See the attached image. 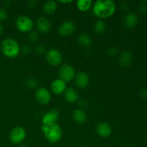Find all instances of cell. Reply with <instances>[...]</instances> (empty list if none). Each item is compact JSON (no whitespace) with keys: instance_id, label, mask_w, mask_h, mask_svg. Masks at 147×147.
I'll list each match as a JSON object with an SVG mask.
<instances>
[{"instance_id":"6da1fadb","label":"cell","mask_w":147,"mask_h":147,"mask_svg":"<svg viewBox=\"0 0 147 147\" xmlns=\"http://www.w3.org/2000/svg\"><path fill=\"white\" fill-rule=\"evenodd\" d=\"M116 10V3L112 0H98L93 6V12L100 19L109 18Z\"/></svg>"},{"instance_id":"7a4b0ae2","label":"cell","mask_w":147,"mask_h":147,"mask_svg":"<svg viewBox=\"0 0 147 147\" xmlns=\"http://www.w3.org/2000/svg\"><path fill=\"white\" fill-rule=\"evenodd\" d=\"M41 130L45 137L51 144H56L63 137V129L57 123L42 125Z\"/></svg>"},{"instance_id":"3957f363","label":"cell","mask_w":147,"mask_h":147,"mask_svg":"<svg viewBox=\"0 0 147 147\" xmlns=\"http://www.w3.org/2000/svg\"><path fill=\"white\" fill-rule=\"evenodd\" d=\"M1 51L8 58H15L21 52L19 43L13 38H6L1 44Z\"/></svg>"},{"instance_id":"277c9868","label":"cell","mask_w":147,"mask_h":147,"mask_svg":"<svg viewBox=\"0 0 147 147\" xmlns=\"http://www.w3.org/2000/svg\"><path fill=\"white\" fill-rule=\"evenodd\" d=\"M16 27L20 32L23 33L30 32L32 31L34 22L30 17L26 15H20L16 20Z\"/></svg>"},{"instance_id":"5b68a950","label":"cell","mask_w":147,"mask_h":147,"mask_svg":"<svg viewBox=\"0 0 147 147\" xmlns=\"http://www.w3.org/2000/svg\"><path fill=\"white\" fill-rule=\"evenodd\" d=\"M58 75L59 78L64 80L65 83H69L75 78L76 74L73 66L69 64H63L59 68Z\"/></svg>"},{"instance_id":"8992f818","label":"cell","mask_w":147,"mask_h":147,"mask_svg":"<svg viewBox=\"0 0 147 147\" xmlns=\"http://www.w3.org/2000/svg\"><path fill=\"white\" fill-rule=\"evenodd\" d=\"M26 131L22 126H15L9 134L10 142L14 144H21L26 138Z\"/></svg>"},{"instance_id":"52a82bcc","label":"cell","mask_w":147,"mask_h":147,"mask_svg":"<svg viewBox=\"0 0 147 147\" xmlns=\"http://www.w3.org/2000/svg\"><path fill=\"white\" fill-rule=\"evenodd\" d=\"M45 58L47 63L52 66L60 65L63 60V55L58 50L52 48L45 53Z\"/></svg>"},{"instance_id":"ba28073f","label":"cell","mask_w":147,"mask_h":147,"mask_svg":"<svg viewBox=\"0 0 147 147\" xmlns=\"http://www.w3.org/2000/svg\"><path fill=\"white\" fill-rule=\"evenodd\" d=\"M35 98L40 104L47 105L51 100V93L45 88H39L35 92Z\"/></svg>"},{"instance_id":"9c48e42d","label":"cell","mask_w":147,"mask_h":147,"mask_svg":"<svg viewBox=\"0 0 147 147\" xmlns=\"http://www.w3.org/2000/svg\"><path fill=\"white\" fill-rule=\"evenodd\" d=\"M76 24L73 22L67 20L62 23L58 27V33L62 37H69L76 31Z\"/></svg>"},{"instance_id":"30bf717a","label":"cell","mask_w":147,"mask_h":147,"mask_svg":"<svg viewBox=\"0 0 147 147\" xmlns=\"http://www.w3.org/2000/svg\"><path fill=\"white\" fill-rule=\"evenodd\" d=\"M59 111L55 109H51L46 112L42 116V125H50L53 123H57V120L59 119Z\"/></svg>"},{"instance_id":"8fae6325","label":"cell","mask_w":147,"mask_h":147,"mask_svg":"<svg viewBox=\"0 0 147 147\" xmlns=\"http://www.w3.org/2000/svg\"><path fill=\"white\" fill-rule=\"evenodd\" d=\"M96 132L102 138H109L112 134L111 126L107 122H100L96 126Z\"/></svg>"},{"instance_id":"7c38bea8","label":"cell","mask_w":147,"mask_h":147,"mask_svg":"<svg viewBox=\"0 0 147 147\" xmlns=\"http://www.w3.org/2000/svg\"><path fill=\"white\" fill-rule=\"evenodd\" d=\"M74 79L76 86L80 89H84L87 88L90 82L88 75L85 72H80L77 73Z\"/></svg>"},{"instance_id":"4fadbf2b","label":"cell","mask_w":147,"mask_h":147,"mask_svg":"<svg viewBox=\"0 0 147 147\" xmlns=\"http://www.w3.org/2000/svg\"><path fill=\"white\" fill-rule=\"evenodd\" d=\"M51 90L54 94L61 95L66 90V83L60 78L55 79L51 83Z\"/></svg>"},{"instance_id":"5bb4252c","label":"cell","mask_w":147,"mask_h":147,"mask_svg":"<svg viewBox=\"0 0 147 147\" xmlns=\"http://www.w3.org/2000/svg\"><path fill=\"white\" fill-rule=\"evenodd\" d=\"M37 28L40 32L47 33L51 28V24L47 18L44 17H40L36 21Z\"/></svg>"},{"instance_id":"9a60e30c","label":"cell","mask_w":147,"mask_h":147,"mask_svg":"<svg viewBox=\"0 0 147 147\" xmlns=\"http://www.w3.org/2000/svg\"><path fill=\"white\" fill-rule=\"evenodd\" d=\"M64 98L66 101L68 102V103H76V102L78 101L79 100L78 92L73 88H66L65 91L64 92Z\"/></svg>"},{"instance_id":"2e32d148","label":"cell","mask_w":147,"mask_h":147,"mask_svg":"<svg viewBox=\"0 0 147 147\" xmlns=\"http://www.w3.org/2000/svg\"><path fill=\"white\" fill-rule=\"evenodd\" d=\"M123 23L126 28L132 29L136 26L138 23V17L135 13L129 12L125 15Z\"/></svg>"},{"instance_id":"e0dca14e","label":"cell","mask_w":147,"mask_h":147,"mask_svg":"<svg viewBox=\"0 0 147 147\" xmlns=\"http://www.w3.org/2000/svg\"><path fill=\"white\" fill-rule=\"evenodd\" d=\"M133 60L132 54L129 51L125 50L120 55L119 57V64L123 67H128L131 65Z\"/></svg>"},{"instance_id":"ac0fdd59","label":"cell","mask_w":147,"mask_h":147,"mask_svg":"<svg viewBox=\"0 0 147 147\" xmlns=\"http://www.w3.org/2000/svg\"><path fill=\"white\" fill-rule=\"evenodd\" d=\"M72 116L74 121L78 123H83L87 120V114L81 109H75L72 113Z\"/></svg>"},{"instance_id":"d6986e66","label":"cell","mask_w":147,"mask_h":147,"mask_svg":"<svg viewBox=\"0 0 147 147\" xmlns=\"http://www.w3.org/2000/svg\"><path fill=\"white\" fill-rule=\"evenodd\" d=\"M57 3L55 1L50 0L47 1L43 4L42 9L44 12L47 14H54L57 9Z\"/></svg>"},{"instance_id":"ffe728a7","label":"cell","mask_w":147,"mask_h":147,"mask_svg":"<svg viewBox=\"0 0 147 147\" xmlns=\"http://www.w3.org/2000/svg\"><path fill=\"white\" fill-rule=\"evenodd\" d=\"M93 1L91 0H78L76 2V7L78 9L81 11H87L91 8Z\"/></svg>"},{"instance_id":"44dd1931","label":"cell","mask_w":147,"mask_h":147,"mask_svg":"<svg viewBox=\"0 0 147 147\" xmlns=\"http://www.w3.org/2000/svg\"><path fill=\"white\" fill-rule=\"evenodd\" d=\"M78 43L80 45V46L84 47H90L92 44V40L90 38V36L87 34H80V35L78 37Z\"/></svg>"},{"instance_id":"7402d4cb","label":"cell","mask_w":147,"mask_h":147,"mask_svg":"<svg viewBox=\"0 0 147 147\" xmlns=\"http://www.w3.org/2000/svg\"><path fill=\"white\" fill-rule=\"evenodd\" d=\"M106 29V24L103 20H98L94 23L93 30L97 34H102L105 32Z\"/></svg>"},{"instance_id":"603a6c76","label":"cell","mask_w":147,"mask_h":147,"mask_svg":"<svg viewBox=\"0 0 147 147\" xmlns=\"http://www.w3.org/2000/svg\"><path fill=\"white\" fill-rule=\"evenodd\" d=\"M25 86L28 88L34 89L37 87V86H38V82H37V80L36 79L33 78H27L25 80Z\"/></svg>"},{"instance_id":"cb8c5ba5","label":"cell","mask_w":147,"mask_h":147,"mask_svg":"<svg viewBox=\"0 0 147 147\" xmlns=\"http://www.w3.org/2000/svg\"><path fill=\"white\" fill-rule=\"evenodd\" d=\"M28 38L29 40H30L31 42H37V40H38L39 39V34L35 31H31L30 32V34H29Z\"/></svg>"},{"instance_id":"d4e9b609","label":"cell","mask_w":147,"mask_h":147,"mask_svg":"<svg viewBox=\"0 0 147 147\" xmlns=\"http://www.w3.org/2000/svg\"><path fill=\"white\" fill-rule=\"evenodd\" d=\"M34 50H35L36 53L38 55H43L45 54V53H46L45 47V46L42 44H39L37 45H36Z\"/></svg>"},{"instance_id":"484cf974","label":"cell","mask_w":147,"mask_h":147,"mask_svg":"<svg viewBox=\"0 0 147 147\" xmlns=\"http://www.w3.org/2000/svg\"><path fill=\"white\" fill-rule=\"evenodd\" d=\"M118 53H119V49L116 47H111L107 50V54L111 57L116 56V55H118Z\"/></svg>"},{"instance_id":"4316f807","label":"cell","mask_w":147,"mask_h":147,"mask_svg":"<svg viewBox=\"0 0 147 147\" xmlns=\"http://www.w3.org/2000/svg\"><path fill=\"white\" fill-rule=\"evenodd\" d=\"M8 17V13L4 9L0 8V21L6 20Z\"/></svg>"},{"instance_id":"83f0119b","label":"cell","mask_w":147,"mask_h":147,"mask_svg":"<svg viewBox=\"0 0 147 147\" xmlns=\"http://www.w3.org/2000/svg\"><path fill=\"white\" fill-rule=\"evenodd\" d=\"M139 11L142 14H147V4H146V3L143 2L139 5Z\"/></svg>"},{"instance_id":"f1b7e54d","label":"cell","mask_w":147,"mask_h":147,"mask_svg":"<svg viewBox=\"0 0 147 147\" xmlns=\"http://www.w3.org/2000/svg\"><path fill=\"white\" fill-rule=\"evenodd\" d=\"M21 51L22 52L23 54L27 55L29 54V53H30V52H31V47H30L29 45H23L22 47Z\"/></svg>"},{"instance_id":"f546056e","label":"cell","mask_w":147,"mask_h":147,"mask_svg":"<svg viewBox=\"0 0 147 147\" xmlns=\"http://www.w3.org/2000/svg\"><path fill=\"white\" fill-rule=\"evenodd\" d=\"M78 105L81 108H86L88 105V103L85 99H80V100H78Z\"/></svg>"},{"instance_id":"4dcf8cb0","label":"cell","mask_w":147,"mask_h":147,"mask_svg":"<svg viewBox=\"0 0 147 147\" xmlns=\"http://www.w3.org/2000/svg\"><path fill=\"white\" fill-rule=\"evenodd\" d=\"M121 9L123 11H127L129 9V5L127 2L123 1L121 4Z\"/></svg>"},{"instance_id":"1f68e13d","label":"cell","mask_w":147,"mask_h":147,"mask_svg":"<svg viewBox=\"0 0 147 147\" xmlns=\"http://www.w3.org/2000/svg\"><path fill=\"white\" fill-rule=\"evenodd\" d=\"M140 96L143 98L146 99L147 98V89L143 88L140 90Z\"/></svg>"},{"instance_id":"d6a6232c","label":"cell","mask_w":147,"mask_h":147,"mask_svg":"<svg viewBox=\"0 0 147 147\" xmlns=\"http://www.w3.org/2000/svg\"><path fill=\"white\" fill-rule=\"evenodd\" d=\"M59 2L63 4H70V3L73 2V1H72V0H60Z\"/></svg>"},{"instance_id":"836d02e7","label":"cell","mask_w":147,"mask_h":147,"mask_svg":"<svg viewBox=\"0 0 147 147\" xmlns=\"http://www.w3.org/2000/svg\"><path fill=\"white\" fill-rule=\"evenodd\" d=\"M29 7H34L36 6V4H37V1H30L27 2Z\"/></svg>"},{"instance_id":"e575fe53","label":"cell","mask_w":147,"mask_h":147,"mask_svg":"<svg viewBox=\"0 0 147 147\" xmlns=\"http://www.w3.org/2000/svg\"><path fill=\"white\" fill-rule=\"evenodd\" d=\"M3 31H4V27H3V26L0 24V35L2 34Z\"/></svg>"},{"instance_id":"d590c367","label":"cell","mask_w":147,"mask_h":147,"mask_svg":"<svg viewBox=\"0 0 147 147\" xmlns=\"http://www.w3.org/2000/svg\"><path fill=\"white\" fill-rule=\"evenodd\" d=\"M19 147H27V146H26L25 145H24V144H20V146H19Z\"/></svg>"},{"instance_id":"8d00e7d4","label":"cell","mask_w":147,"mask_h":147,"mask_svg":"<svg viewBox=\"0 0 147 147\" xmlns=\"http://www.w3.org/2000/svg\"><path fill=\"white\" fill-rule=\"evenodd\" d=\"M132 147H135V146H132Z\"/></svg>"}]
</instances>
